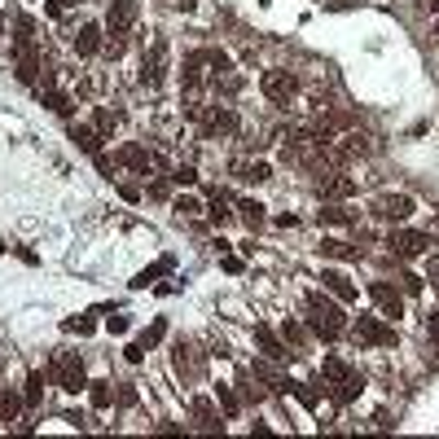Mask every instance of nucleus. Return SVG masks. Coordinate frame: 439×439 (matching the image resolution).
<instances>
[{
  "instance_id": "obj_1",
  "label": "nucleus",
  "mask_w": 439,
  "mask_h": 439,
  "mask_svg": "<svg viewBox=\"0 0 439 439\" xmlns=\"http://www.w3.org/2000/svg\"><path fill=\"white\" fill-rule=\"evenodd\" d=\"M303 307H307V330H312L316 338H325V343H334L338 334H347V312L338 307L334 299H325L321 290H312V295L303 299Z\"/></svg>"
},
{
  "instance_id": "obj_2",
  "label": "nucleus",
  "mask_w": 439,
  "mask_h": 439,
  "mask_svg": "<svg viewBox=\"0 0 439 439\" xmlns=\"http://www.w3.org/2000/svg\"><path fill=\"white\" fill-rule=\"evenodd\" d=\"M347 330H351L356 343H365V347H391L396 343V325H386L378 316H356Z\"/></svg>"
},
{
  "instance_id": "obj_3",
  "label": "nucleus",
  "mask_w": 439,
  "mask_h": 439,
  "mask_svg": "<svg viewBox=\"0 0 439 439\" xmlns=\"http://www.w3.org/2000/svg\"><path fill=\"white\" fill-rule=\"evenodd\" d=\"M53 378H57V386H62L67 396L88 391V369H84V361H79V356H57Z\"/></svg>"
},
{
  "instance_id": "obj_4",
  "label": "nucleus",
  "mask_w": 439,
  "mask_h": 439,
  "mask_svg": "<svg viewBox=\"0 0 439 439\" xmlns=\"http://www.w3.org/2000/svg\"><path fill=\"white\" fill-rule=\"evenodd\" d=\"M259 88H264L268 102H277V106H290L299 97V79L290 75V71H264V79H259Z\"/></svg>"
},
{
  "instance_id": "obj_5",
  "label": "nucleus",
  "mask_w": 439,
  "mask_h": 439,
  "mask_svg": "<svg viewBox=\"0 0 439 439\" xmlns=\"http://www.w3.org/2000/svg\"><path fill=\"white\" fill-rule=\"evenodd\" d=\"M137 13H141L137 0H110L106 31H110V36H123V31H132V27H137Z\"/></svg>"
},
{
  "instance_id": "obj_6",
  "label": "nucleus",
  "mask_w": 439,
  "mask_h": 439,
  "mask_svg": "<svg viewBox=\"0 0 439 439\" xmlns=\"http://www.w3.org/2000/svg\"><path fill=\"white\" fill-rule=\"evenodd\" d=\"M369 299L382 307V316H391V321L404 316V295H400L391 281H369Z\"/></svg>"
},
{
  "instance_id": "obj_7",
  "label": "nucleus",
  "mask_w": 439,
  "mask_h": 439,
  "mask_svg": "<svg viewBox=\"0 0 439 439\" xmlns=\"http://www.w3.org/2000/svg\"><path fill=\"white\" fill-rule=\"evenodd\" d=\"M413 207H417V202L409 198V193H382V198L373 202V216H382V220H391V224H396V220H409V216H413Z\"/></svg>"
},
{
  "instance_id": "obj_8",
  "label": "nucleus",
  "mask_w": 439,
  "mask_h": 439,
  "mask_svg": "<svg viewBox=\"0 0 439 439\" xmlns=\"http://www.w3.org/2000/svg\"><path fill=\"white\" fill-rule=\"evenodd\" d=\"M316 193H321L325 202H343V198H351V193H356V181H351V176H343V172H330V176H321Z\"/></svg>"
},
{
  "instance_id": "obj_9",
  "label": "nucleus",
  "mask_w": 439,
  "mask_h": 439,
  "mask_svg": "<svg viewBox=\"0 0 439 439\" xmlns=\"http://www.w3.org/2000/svg\"><path fill=\"white\" fill-rule=\"evenodd\" d=\"M426 246H431V237H426V233H417V229H400V233H391V251L404 255V259L421 255Z\"/></svg>"
},
{
  "instance_id": "obj_10",
  "label": "nucleus",
  "mask_w": 439,
  "mask_h": 439,
  "mask_svg": "<svg viewBox=\"0 0 439 439\" xmlns=\"http://www.w3.org/2000/svg\"><path fill=\"white\" fill-rule=\"evenodd\" d=\"M202 132L207 137H229V132H237V115H233V110H207V115H202Z\"/></svg>"
},
{
  "instance_id": "obj_11",
  "label": "nucleus",
  "mask_w": 439,
  "mask_h": 439,
  "mask_svg": "<svg viewBox=\"0 0 439 439\" xmlns=\"http://www.w3.org/2000/svg\"><path fill=\"white\" fill-rule=\"evenodd\" d=\"M233 176H237V181H246V185H264L272 176V167L264 158H233Z\"/></svg>"
},
{
  "instance_id": "obj_12",
  "label": "nucleus",
  "mask_w": 439,
  "mask_h": 439,
  "mask_svg": "<svg viewBox=\"0 0 439 439\" xmlns=\"http://www.w3.org/2000/svg\"><path fill=\"white\" fill-rule=\"evenodd\" d=\"M255 343L264 347V356H268V361H286V356H290V351H286V343H281V338L268 330V325H255Z\"/></svg>"
},
{
  "instance_id": "obj_13",
  "label": "nucleus",
  "mask_w": 439,
  "mask_h": 439,
  "mask_svg": "<svg viewBox=\"0 0 439 439\" xmlns=\"http://www.w3.org/2000/svg\"><path fill=\"white\" fill-rule=\"evenodd\" d=\"M325 290L338 299V303H356V286H351V277H343V272H325Z\"/></svg>"
},
{
  "instance_id": "obj_14",
  "label": "nucleus",
  "mask_w": 439,
  "mask_h": 439,
  "mask_svg": "<svg viewBox=\"0 0 439 439\" xmlns=\"http://www.w3.org/2000/svg\"><path fill=\"white\" fill-rule=\"evenodd\" d=\"M97 48H102V27H97V22L79 27V36H75V53H79V57H92Z\"/></svg>"
},
{
  "instance_id": "obj_15",
  "label": "nucleus",
  "mask_w": 439,
  "mask_h": 439,
  "mask_svg": "<svg viewBox=\"0 0 439 439\" xmlns=\"http://www.w3.org/2000/svg\"><path fill=\"white\" fill-rule=\"evenodd\" d=\"M119 158H123V167H132V172H150V167H154V154L141 150V145H123Z\"/></svg>"
},
{
  "instance_id": "obj_16",
  "label": "nucleus",
  "mask_w": 439,
  "mask_h": 439,
  "mask_svg": "<svg viewBox=\"0 0 439 439\" xmlns=\"http://www.w3.org/2000/svg\"><path fill=\"white\" fill-rule=\"evenodd\" d=\"M162 62H167V48H162V44H158V48H154V53H150V57H145V67H141V84H150V88L158 84V79H162Z\"/></svg>"
},
{
  "instance_id": "obj_17",
  "label": "nucleus",
  "mask_w": 439,
  "mask_h": 439,
  "mask_svg": "<svg viewBox=\"0 0 439 439\" xmlns=\"http://www.w3.org/2000/svg\"><path fill=\"white\" fill-rule=\"evenodd\" d=\"M71 141H75L84 154H102V132H97V127H84V123L71 127Z\"/></svg>"
},
{
  "instance_id": "obj_18",
  "label": "nucleus",
  "mask_w": 439,
  "mask_h": 439,
  "mask_svg": "<svg viewBox=\"0 0 439 439\" xmlns=\"http://www.w3.org/2000/svg\"><path fill=\"white\" fill-rule=\"evenodd\" d=\"M361 391H365V378H361V373H347L343 382H334V400H338V404H351Z\"/></svg>"
},
{
  "instance_id": "obj_19",
  "label": "nucleus",
  "mask_w": 439,
  "mask_h": 439,
  "mask_svg": "<svg viewBox=\"0 0 439 439\" xmlns=\"http://www.w3.org/2000/svg\"><path fill=\"white\" fill-rule=\"evenodd\" d=\"M176 268V259H158V264L154 268H145V272H137V281H132V290H150L158 277H162V272H172Z\"/></svg>"
},
{
  "instance_id": "obj_20",
  "label": "nucleus",
  "mask_w": 439,
  "mask_h": 439,
  "mask_svg": "<svg viewBox=\"0 0 439 439\" xmlns=\"http://www.w3.org/2000/svg\"><path fill=\"white\" fill-rule=\"evenodd\" d=\"M88 400L92 409H110L115 404V382H88Z\"/></svg>"
},
{
  "instance_id": "obj_21",
  "label": "nucleus",
  "mask_w": 439,
  "mask_h": 439,
  "mask_svg": "<svg viewBox=\"0 0 439 439\" xmlns=\"http://www.w3.org/2000/svg\"><path fill=\"white\" fill-rule=\"evenodd\" d=\"M321 373H325V382H343L347 373H351V365L343 361V356H325V365H321Z\"/></svg>"
},
{
  "instance_id": "obj_22",
  "label": "nucleus",
  "mask_w": 439,
  "mask_h": 439,
  "mask_svg": "<svg viewBox=\"0 0 439 439\" xmlns=\"http://www.w3.org/2000/svg\"><path fill=\"white\" fill-rule=\"evenodd\" d=\"M316 251H321L325 259H351V255H356V251L347 246V242H343V237H325V242H321V246H316Z\"/></svg>"
},
{
  "instance_id": "obj_23",
  "label": "nucleus",
  "mask_w": 439,
  "mask_h": 439,
  "mask_svg": "<svg viewBox=\"0 0 439 439\" xmlns=\"http://www.w3.org/2000/svg\"><path fill=\"white\" fill-rule=\"evenodd\" d=\"M18 409H22V396L5 386V391H0V421H13V417H18Z\"/></svg>"
},
{
  "instance_id": "obj_24",
  "label": "nucleus",
  "mask_w": 439,
  "mask_h": 439,
  "mask_svg": "<svg viewBox=\"0 0 439 439\" xmlns=\"http://www.w3.org/2000/svg\"><path fill=\"white\" fill-rule=\"evenodd\" d=\"M237 211H242V220H246L251 229H259V224H264V202H255V198H242V202H237Z\"/></svg>"
},
{
  "instance_id": "obj_25",
  "label": "nucleus",
  "mask_w": 439,
  "mask_h": 439,
  "mask_svg": "<svg viewBox=\"0 0 439 439\" xmlns=\"http://www.w3.org/2000/svg\"><path fill=\"white\" fill-rule=\"evenodd\" d=\"M193 417H198L207 431H216V426H220V417H216V404H211V400H193Z\"/></svg>"
},
{
  "instance_id": "obj_26",
  "label": "nucleus",
  "mask_w": 439,
  "mask_h": 439,
  "mask_svg": "<svg viewBox=\"0 0 439 439\" xmlns=\"http://www.w3.org/2000/svg\"><path fill=\"white\" fill-rule=\"evenodd\" d=\"M189 351H193V347H185V343H181V347H176V373H189V378H193V373H202V365H198V361H193V356H189Z\"/></svg>"
},
{
  "instance_id": "obj_27",
  "label": "nucleus",
  "mask_w": 439,
  "mask_h": 439,
  "mask_svg": "<svg viewBox=\"0 0 439 439\" xmlns=\"http://www.w3.org/2000/svg\"><path fill=\"white\" fill-rule=\"evenodd\" d=\"M40 396H44V373H31V378H27V391H22V400L31 404V409H36V404H40Z\"/></svg>"
},
{
  "instance_id": "obj_28",
  "label": "nucleus",
  "mask_w": 439,
  "mask_h": 439,
  "mask_svg": "<svg viewBox=\"0 0 439 439\" xmlns=\"http://www.w3.org/2000/svg\"><path fill=\"white\" fill-rule=\"evenodd\" d=\"M316 220L321 224H351V211H343V207H321Z\"/></svg>"
},
{
  "instance_id": "obj_29",
  "label": "nucleus",
  "mask_w": 439,
  "mask_h": 439,
  "mask_svg": "<svg viewBox=\"0 0 439 439\" xmlns=\"http://www.w3.org/2000/svg\"><path fill=\"white\" fill-rule=\"evenodd\" d=\"M44 106H48V110H57V115H71V110H75V106H71V97H67V92H53V88L44 92Z\"/></svg>"
},
{
  "instance_id": "obj_30",
  "label": "nucleus",
  "mask_w": 439,
  "mask_h": 439,
  "mask_svg": "<svg viewBox=\"0 0 439 439\" xmlns=\"http://www.w3.org/2000/svg\"><path fill=\"white\" fill-rule=\"evenodd\" d=\"M115 123H119V110H97V132H102V137H110V132H115Z\"/></svg>"
},
{
  "instance_id": "obj_31",
  "label": "nucleus",
  "mask_w": 439,
  "mask_h": 439,
  "mask_svg": "<svg viewBox=\"0 0 439 439\" xmlns=\"http://www.w3.org/2000/svg\"><path fill=\"white\" fill-rule=\"evenodd\" d=\"M281 338H286V347H290V343H295V347H303V338H307V334H303V325L286 321V325H281Z\"/></svg>"
},
{
  "instance_id": "obj_32",
  "label": "nucleus",
  "mask_w": 439,
  "mask_h": 439,
  "mask_svg": "<svg viewBox=\"0 0 439 439\" xmlns=\"http://www.w3.org/2000/svg\"><path fill=\"white\" fill-rule=\"evenodd\" d=\"M216 400H220V409H224V413H229V417L237 413V396L229 391V386H216Z\"/></svg>"
},
{
  "instance_id": "obj_33",
  "label": "nucleus",
  "mask_w": 439,
  "mask_h": 439,
  "mask_svg": "<svg viewBox=\"0 0 439 439\" xmlns=\"http://www.w3.org/2000/svg\"><path fill=\"white\" fill-rule=\"evenodd\" d=\"M211 220H216V224L229 220V202H224V193H216V198H211Z\"/></svg>"
},
{
  "instance_id": "obj_34",
  "label": "nucleus",
  "mask_w": 439,
  "mask_h": 439,
  "mask_svg": "<svg viewBox=\"0 0 439 439\" xmlns=\"http://www.w3.org/2000/svg\"><path fill=\"white\" fill-rule=\"evenodd\" d=\"M290 391H295V396H299V400L307 404V409H316V400H321V396L312 391V386H303V382H290Z\"/></svg>"
},
{
  "instance_id": "obj_35",
  "label": "nucleus",
  "mask_w": 439,
  "mask_h": 439,
  "mask_svg": "<svg viewBox=\"0 0 439 439\" xmlns=\"http://www.w3.org/2000/svg\"><path fill=\"white\" fill-rule=\"evenodd\" d=\"M202 202L198 198H176V216H198Z\"/></svg>"
},
{
  "instance_id": "obj_36",
  "label": "nucleus",
  "mask_w": 439,
  "mask_h": 439,
  "mask_svg": "<svg viewBox=\"0 0 439 439\" xmlns=\"http://www.w3.org/2000/svg\"><path fill=\"white\" fill-rule=\"evenodd\" d=\"M172 181H176V185H193V181H198V167H189V162H185V167H176Z\"/></svg>"
},
{
  "instance_id": "obj_37",
  "label": "nucleus",
  "mask_w": 439,
  "mask_h": 439,
  "mask_svg": "<svg viewBox=\"0 0 439 439\" xmlns=\"http://www.w3.org/2000/svg\"><path fill=\"white\" fill-rule=\"evenodd\" d=\"M162 334H167V325H162V321H154V325H150V330H145V334H141V343H145V347H150V343H158V338H162Z\"/></svg>"
},
{
  "instance_id": "obj_38",
  "label": "nucleus",
  "mask_w": 439,
  "mask_h": 439,
  "mask_svg": "<svg viewBox=\"0 0 439 439\" xmlns=\"http://www.w3.org/2000/svg\"><path fill=\"white\" fill-rule=\"evenodd\" d=\"M67 330L71 334H92V321L88 316H75V321H67Z\"/></svg>"
},
{
  "instance_id": "obj_39",
  "label": "nucleus",
  "mask_w": 439,
  "mask_h": 439,
  "mask_svg": "<svg viewBox=\"0 0 439 439\" xmlns=\"http://www.w3.org/2000/svg\"><path fill=\"white\" fill-rule=\"evenodd\" d=\"M123 356H127L132 365H141V361H145V343H127V351H123Z\"/></svg>"
},
{
  "instance_id": "obj_40",
  "label": "nucleus",
  "mask_w": 439,
  "mask_h": 439,
  "mask_svg": "<svg viewBox=\"0 0 439 439\" xmlns=\"http://www.w3.org/2000/svg\"><path fill=\"white\" fill-rule=\"evenodd\" d=\"M119 198L123 202H141V189L137 185H119Z\"/></svg>"
},
{
  "instance_id": "obj_41",
  "label": "nucleus",
  "mask_w": 439,
  "mask_h": 439,
  "mask_svg": "<svg viewBox=\"0 0 439 439\" xmlns=\"http://www.w3.org/2000/svg\"><path fill=\"white\" fill-rule=\"evenodd\" d=\"M106 330H110V334H127V316H110Z\"/></svg>"
},
{
  "instance_id": "obj_42",
  "label": "nucleus",
  "mask_w": 439,
  "mask_h": 439,
  "mask_svg": "<svg viewBox=\"0 0 439 439\" xmlns=\"http://www.w3.org/2000/svg\"><path fill=\"white\" fill-rule=\"evenodd\" d=\"M220 268H224V272H242V259H237V255H224Z\"/></svg>"
},
{
  "instance_id": "obj_43",
  "label": "nucleus",
  "mask_w": 439,
  "mask_h": 439,
  "mask_svg": "<svg viewBox=\"0 0 439 439\" xmlns=\"http://www.w3.org/2000/svg\"><path fill=\"white\" fill-rule=\"evenodd\" d=\"M426 334H431V343H435V347H439V312H435V316H431V321H426Z\"/></svg>"
},
{
  "instance_id": "obj_44",
  "label": "nucleus",
  "mask_w": 439,
  "mask_h": 439,
  "mask_svg": "<svg viewBox=\"0 0 439 439\" xmlns=\"http://www.w3.org/2000/svg\"><path fill=\"white\" fill-rule=\"evenodd\" d=\"M106 53H110V57H119V53H123V36H110V44H106Z\"/></svg>"
},
{
  "instance_id": "obj_45",
  "label": "nucleus",
  "mask_w": 439,
  "mask_h": 439,
  "mask_svg": "<svg viewBox=\"0 0 439 439\" xmlns=\"http://www.w3.org/2000/svg\"><path fill=\"white\" fill-rule=\"evenodd\" d=\"M426 277L439 286V255H431V264H426Z\"/></svg>"
},
{
  "instance_id": "obj_46",
  "label": "nucleus",
  "mask_w": 439,
  "mask_h": 439,
  "mask_svg": "<svg viewBox=\"0 0 439 439\" xmlns=\"http://www.w3.org/2000/svg\"><path fill=\"white\" fill-rule=\"evenodd\" d=\"M431 13H439V0H431Z\"/></svg>"
},
{
  "instance_id": "obj_47",
  "label": "nucleus",
  "mask_w": 439,
  "mask_h": 439,
  "mask_svg": "<svg viewBox=\"0 0 439 439\" xmlns=\"http://www.w3.org/2000/svg\"><path fill=\"white\" fill-rule=\"evenodd\" d=\"M0 36H5V13H0Z\"/></svg>"
},
{
  "instance_id": "obj_48",
  "label": "nucleus",
  "mask_w": 439,
  "mask_h": 439,
  "mask_svg": "<svg viewBox=\"0 0 439 439\" xmlns=\"http://www.w3.org/2000/svg\"><path fill=\"white\" fill-rule=\"evenodd\" d=\"M5 251H9V246H5V242H0V255H5Z\"/></svg>"
}]
</instances>
